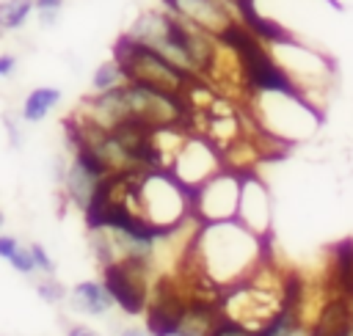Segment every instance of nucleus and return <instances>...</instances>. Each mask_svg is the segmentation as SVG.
Instances as JSON below:
<instances>
[{"label":"nucleus","instance_id":"1","mask_svg":"<svg viewBox=\"0 0 353 336\" xmlns=\"http://www.w3.org/2000/svg\"><path fill=\"white\" fill-rule=\"evenodd\" d=\"M182 275L212 284L215 289H229L245 278H251L265 259V237L245 229L234 220L199 223L193 237L188 240V251L182 256Z\"/></svg>","mask_w":353,"mask_h":336},{"label":"nucleus","instance_id":"2","mask_svg":"<svg viewBox=\"0 0 353 336\" xmlns=\"http://www.w3.org/2000/svg\"><path fill=\"white\" fill-rule=\"evenodd\" d=\"M130 39L157 50L160 55H165L168 61H174L176 66H182L190 74L199 77H210L221 41L199 28H193L190 22L174 17L168 8H146L135 17V22L127 30Z\"/></svg>","mask_w":353,"mask_h":336},{"label":"nucleus","instance_id":"3","mask_svg":"<svg viewBox=\"0 0 353 336\" xmlns=\"http://www.w3.org/2000/svg\"><path fill=\"white\" fill-rule=\"evenodd\" d=\"M113 58L121 66L124 80L141 83V85H149V88H157V91H165V94L182 96V99H185L188 83L193 77H199V74L185 72L182 66H176L174 61H168L165 55H160L157 50H152V47L130 39L127 33L116 41Z\"/></svg>","mask_w":353,"mask_h":336},{"label":"nucleus","instance_id":"4","mask_svg":"<svg viewBox=\"0 0 353 336\" xmlns=\"http://www.w3.org/2000/svg\"><path fill=\"white\" fill-rule=\"evenodd\" d=\"M138 215L154 226L176 229L190 220V190L168 171H143L138 182Z\"/></svg>","mask_w":353,"mask_h":336},{"label":"nucleus","instance_id":"5","mask_svg":"<svg viewBox=\"0 0 353 336\" xmlns=\"http://www.w3.org/2000/svg\"><path fill=\"white\" fill-rule=\"evenodd\" d=\"M102 286L124 314H143L152 292V256H121L102 264Z\"/></svg>","mask_w":353,"mask_h":336},{"label":"nucleus","instance_id":"6","mask_svg":"<svg viewBox=\"0 0 353 336\" xmlns=\"http://www.w3.org/2000/svg\"><path fill=\"white\" fill-rule=\"evenodd\" d=\"M240 185L243 174L232 168H221L207 182L190 190V215L199 223H215V220H234L237 204H240Z\"/></svg>","mask_w":353,"mask_h":336},{"label":"nucleus","instance_id":"7","mask_svg":"<svg viewBox=\"0 0 353 336\" xmlns=\"http://www.w3.org/2000/svg\"><path fill=\"white\" fill-rule=\"evenodd\" d=\"M221 168H223L221 151L204 135L188 132L182 146H179V151H176V157H174V162H171V168H168V174L174 179H179L188 190H193L201 182H207L212 174H218Z\"/></svg>","mask_w":353,"mask_h":336},{"label":"nucleus","instance_id":"8","mask_svg":"<svg viewBox=\"0 0 353 336\" xmlns=\"http://www.w3.org/2000/svg\"><path fill=\"white\" fill-rule=\"evenodd\" d=\"M160 3L174 17L190 22L193 28H199V30L215 36V39L229 25H234L240 19L232 0H160Z\"/></svg>","mask_w":353,"mask_h":336},{"label":"nucleus","instance_id":"9","mask_svg":"<svg viewBox=\"0 0 353 336\" xmlns=\"http://www.w3.org/2000/svg\"><path fill=\"white\" fill-rule=\"evenodd\" d=\"M237 220L251 229L254 234H265L270 226V204H268V190L262 182L251 174H243L240 185V204H237Z\"/></svg>","mask_w":353,"mask_h":336},{"label":"nucleus","instance_id":"10","mask_svg":"<svg viewBox=\"0 0 353 336\" xmlns=\"http://www.w3.org/2000/svg\"><path fill=\"white\" fill-rule=\"evenodd\" d=\"M218 319H221L218 300L188 297V303L176 319V336H210Z\"/></svg>","mask_w":353,"mask_h":336},{"label":"nucleus","instance_id":"11","mask_svg":"<svg viewBox=\"0 0 353 336\" xmlns=\"http://www.w3.org/2000/svg\"><path fill=\"white\" fill-rule=\"evenodd\" d=\"M69 308L77 314H88V317H102L108 314V308L113 306V297L108 295V289L97 281H80L69 295Z\"/></svg>","mask_w":353,"mask_h":336},{"label":"nucleus","instance_id":"12","mask_svg":"<svg viewBox=\"0 0 353 336\" xmlns=\"http://www.w3.org/2000/svg\"><path fill=\"white\" fill-rule=\"evenodd\" d=\"M58 102H61V91L55 85H39L22 99L19 118L28 121V124H39L58 107Z\"/></svg>","mask_w":353,"mask_h":336},{"label":"nucleus","instance_id":"13","mask_svg":"<svg viewBox=\"0 0 353 336\" xmlns=\"http://www.w3.org/2000/svg\"><path fill=\"white\" fill-rule=\"evenodd\" d=\"M63 193L69 196V201L72 204H77L80 209H85V204H88V198L94 196V190H97V185L102 182V179H97L94 174H88L83 165H77L74 160L66 165V171H63Z\"/></svg>","mask_w":353,"mask_h":336},{"label":"nucleus","instance_id":"14","mask_svg":"<svg viewBox=\"0 0 353 336\" xmlns=\"http://www.w3.org/2000/svg\"><path fill=\"white\" fill-rule=\"evenodd\" d=\"M36 11L33 0H0V28L6 33L25 28V22L30 19V14Z\"/></svg>","mask_w":353,"mask_h":336},{"label":"nucleus","instance_id":"15","mask_svg":"<svg viewBox=\"0 0 353 336\" xmlns=\"http://www.w3.org/2000/svg\"><path fill=\"white\" fill-rule=\"evenodd\" d=\"M121 83H124V72H121V66L116 63V58L102 61V63L94 69V77H91V88H94V94H99V91H110V88H116V85H121Z\"/></svg>","mask_w":353,"mask_h":336},{"label":"nucleus","instance_id":"16","mask_svg":"<svg viewBox=\"0 0 353 336\" xmlns=\"http://www.w3.org/2000/svg\"><path fill=\"white\" fill-rule=\"evenodd\" d=\"M36 295L41 297V300H47V303H52V306H58V303H63L66 300V286L63 284H58L55 278H41L39 284H36Z\"/></svg>","mask_w":353,"mask_h":336},{"label":"nucleus","instance_id":"17","mask_svg":"<svg viewBox=\"0 0 353 336\" xmlns=\"http://www.w3.org/2000/svg\"><path fill=\"white\" fill-rule=\"evenodd\" d=\"M210 336H256V330H251V328H245V325H240V322H234V319L221 317V319L215 322V328H212Z\"/></svg>","mask_w":353,"mask_h":336},{"label":"nucleus","instance_id":"18","mask_svg":"<svg viewBox=\"0 0 353 336\" xmlns=\"http://www.w3.org/2000/svg\"><path fill=\"white\" fill-rule=\"evenodd\" d=\"M8 262H11V267H14L17 273H22V275H33V273H36V262H33L30 248H17V251L8 256Z\"/></svg>","mask_w":353,"mask_h":336},{"label":"nucleus","instance_id":"19","mask_svg":"<svg viewBox=\"0 0 353 336\" xmlns=\"http://www.w3.org/2000/svg\"><path fill=\"white\" fill-rule=\"evenodd\" d=\"M30 253H33V262H36V270H41V273H47V275H52L55 273V264H52V259H50V253L44 251V245H30Z\"/></svg>","mask_w":353,"mask_h":336},{"label":"nucleus","instance_id":"20","mask_svg":"<svg viewBox=\"0 0 353 336\" xmlns=\"http://www.w3.org/2000/svg\"><path fill=\"white\" fill-rule=\"evenodd\" d=\"M14 69H17V55L14 52H0V80L14 74Z\"/></svg>","mask_w":353,"mask_h":336},{"label":"nucleus","instance_id":"21","mask_svg":"<svg viewBox=\"0 0 353 336\" xmlns=\"http://www.w3.org/2000/svg\"><path fill=\"white\" fill-rule=\"evenodd\" d=\"M17 248H19L17 237H11V234H0V259H8Z\"/></svg>","mask_w":353,"mask_h":336},{"label":"nucleus","instance_id":"22","mask_svg":"<svg viewBox=\"0 0 353 336\" xmlns=\"http://www.w3.org/2000/svg\"><path fill=\"white\" fill-rule=\"evenodd\" d=\"M33 6H36V11H55V14H61L63 0H33Z\"/></svg>","mask_w":353,"mask_h":336},{"label":"nucleus","instance_id":"23","mask_svg":"<svg viewBox=\"0 0 353 336\" xmlns=\"http://www.w3.org/2000/svg\"><path fill=\"white\" fill-rule=\"evenodd\" d=\"M66 336H99L97 330H91V328H85V325H74V328H69V333Z\"/></svg>","mask_w":353,"mask_h":336},{"label":"nucleus","instance_id":"24","mask_svg":"<svg viewBox=\"0 0 353 336\" xmlns=\"http://www.w3.org/2000/svg\"><path fill=\"white\" fill-rule=\"evenodd\" d=\"M119 336H149V330H141V328H124Z\"/></svg>","mask_w":353,"mask_h":336},{"label":"nucleus","instance_id":"25","mask_svg":"<svg viewBox=\"0 0 353 336\" xmlns=\"http://www.w3.org/2000/svg\"><path fill=\"white\" fill-rule=\"evenodd\" d=\"M3 220H6V218H3V212H0V226H3Z\"/></svg>","mask_w":353,"mask_h":336},{"label":"nucleus","instance_id":"26","mask_svg":"<svg viewBox=\"0 0 353 336\" xmlns=\"http://www.w3.org/2000/svg\"><path fill=\"white\" fill-rule=\"evenodd\" d=\"M295 336H303V330H298V333H295Z\"/></svg>","mask_w":353,"mask_h":336}]
</instances>
